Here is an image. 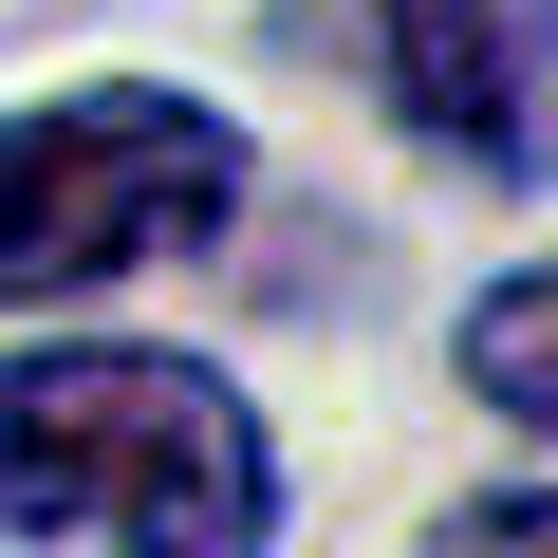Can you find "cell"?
<instances>
[{
  "label": "cell",
  "mask_w": 558,
  "mask_h": 558,
  "mask_svg": "<svg viewBox=\"0 0 558 558\" xmlns=\"http://www.w3.org/2000/svg\"><path fill=\"white\" fill-rule=\"evenodd\" d=\"M0 539H94V558H260L279 447L205 354H0Z\"/></svg>",
  "instance_id": "obj_1"
},
{
  "label": "cell",
  "mask_w": 558,
  "mask_h": 558,
  "mask_svg": "<svg viewBox=\"0 0 558 558\" xmlns=\"http://www.w3.org/2000/svg\"><path fill=\"white\" fill-rule=\"evenodd\" d=\"M223 205H242V131L186 112V94H57V112H20L0 131V317L223 242Z\"/></svg>",
  "instance_id": "obj_2"
},
{
  "label": "cell",
  "mask_w": 558,
  "mask_h": 558,
  "mask_svg": "<svg viewBox=\"0 0 558 558\" xmlns=\"http://www.w3.org/2000/svg\"><path fill=\"white\" fill-rule=\"evenodd\" d=\"M336 20H354L373 94H391L447 168L539 186V0H336Z\"/></svg>",
  "instance_id": "obj_3"
},
{
  "label": "cell",
  "mask_w": 558,
  "mask_h": 558,
  "mask_svg": "<svg viewBox=\"0 0 558 558\" xmlns=\"http://www.w3.org/2000/svg\"><path fill=\"white\" fill-rule=\"evenodd\" d=\"M539 336H558V299H539V260H521V279H502V299L465 317V373L502 391V428H539V410H558V373H539Z\"/></svg>",
  "instance_id": "obj_4"
},
{
  "label": "cell",
  "mask_w": 558,
  "mask_h": 558,
  "mask_svg": "<svg viewBox=\"0 0 558 558\" xmlns=\"http://www.w3.org/2000/svg\"><path fill=\"white\" fill-rule=\"evenodd\" d=\"M428 558H558V521H539V484H502V502H465Z\"/></svg>",
  "instance_id": "obj_5"
}]
</instances>
